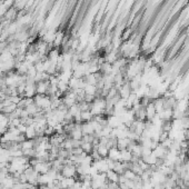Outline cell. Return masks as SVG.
I'll use <instances>...</instances> for the list:
<instances>
[{
	"label": "cell",
	"instance_id": "obj_2",
	"mask_svg": "<svg viewBox=\"0 0 189 189\" xmlns=\"http://www.w3.org/2000/svg\"><path fill=\"white\" fill-rule=\"evenodd\" d=\"M1 137L2 136H1V133H0V142H1Z\"/></svg>",
	"mask_w": 189,
	"mask_h": 189
},
{
	"label": "cell",
	"instance_id": "obj_1",
	"mask_svg": "<svg viewBox=\"0 0 189 189\" xmlns=\"http://www.w3.org/2000/svg\"><path fill=\"white\" fill-rule=\"evenodd\" d=\"M25 136L27 139H35L37 137V131L35 129V126H27V130L25 132Z\"/></svg>",
	"mask_w": 189,
	"mask_h": 189
}]
</instances>
